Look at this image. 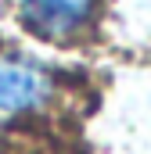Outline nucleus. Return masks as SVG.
Returning <instances> with one entry per match:
<instances>
[{
  "label": "nucleus",
  "instance_id": "obj_2",
  "mask_svg": "<svg viewBox=\"0 0 151 154\" xmlns=\"http://www.w3.org/2000/svg\"><path fill=\"white\" fill-rule=\"evenodd\" d=\"M94 4L97 0H22L18 4V18L33 36L69 39L90 22Z\"/></svg>",
  "mask_w": 151,
  "mask_h": 154
},
{
  "label": "nucleus",
  "instance_id": "obj_1",
  "mask_svg": "<svg viewBox=\"0 0 151 154\" xmlns=\"http://www.w3.org/2000/svg\"><path fill=\"white\" fill-rule=\"evenodd\" d=\"M54 97V75L22 54H0V111H40Z\"/></svg>",
  "mask_w": 151,
  "mask_h": 154
}]
</instances>
